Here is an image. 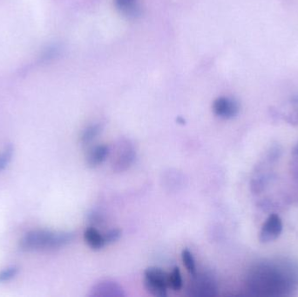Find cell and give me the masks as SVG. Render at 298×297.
<instances>
[{"label":"cell","instance_id":"cell-14","mask_svg":"<svg viewBox=\"0 0 298 297\" xmlns=\"http://www.w3.org/2000/svg\"><path fill=\"white\" fill-rule=\"evenodd\" d=\"M182 259L187 270L191 275H194L196 272V265H195V258H194L193 254L187 249L183 250L182 253Z\"/></svg>","mask_w":298,"mask_h":297},{"label":"cell","instance_id":"cell-2","mask_svg":"<svg viewBox=\"0 0 298 297\" xmlns=\"http://www.w3.org/2000/svg\"><path fill=\"white\" fill-rule=\"evenodd\" d=\"M74 238L75 234L72 232L32 230L20 240L19 247L24 251L59 249L71 243Z\"/></svg>","mask_w":298,"mask_h":297},{"label":"cell","instance_id":"cell-15","mask_svg":"<svg viewBox=\"0 0 298 297\" xmlns=\"http://www.w3.org/2000/svg\"><path fill=\"white\" fill-rule=\"evenodd\" d=\"M136 1L137 0H115V6L120 12L125 14H132L137 9Z\"/></svg>","mask_w":298,"mask_h":297},{"label":"cell","instance_id":"cell-4","mask_svg":"<svg viewBox=\"0 0 298 297\" xmlns=\"http://www.w3.org/2000/svg\"><path fill=\"white\" fill-rule=\"evenodd\" d=\"M136 150L132 141L122 138L119 139L114 146L112 155V168L117 173L127 170L135 162Z\"/></svg>","mask_w":298,"mask_h":297},{"label":"cell","instance_id":"cell-16","mask_svg":"<svg viewBox=\"0 0 298 297\" xmlns=\"http://www.w3.org/2000/svg\"><path fill=\"white\" fill-rule=\"evenodd\" d=\"M18 272H19V269L17 267H10V268L4 269L0 272V283L14 278L18 274Z\"/></svg>","mask_w":298,"mask_h":297},{"label":"cell","instance_id":"cell-13","mask_svg":"<svg viewBox=\"0 0 298 297\" xmlns=\"http://www.w3.org/2000/svg\"><path fill=\"white\" fill-rule=\"evenodd\" d=\"M183 286L182 274L179 268L176 267L169 274V287L175 291L181 290Z\"/></svg>","mask_w":298,"mask_h":297},{"label":"cell","instance_id":"cell-5","mask_svg":"<svg viewBox=\"0 0 298 297\" xmlns=\"http://www.w3.org/2000/svg\"><path fill=\"white\" fill-rule=\"evenodd\" d=\"M144 285L146 289L154 296H166L169 287V274L159 268H148L144 273Z\"/></svg>","mask_w":298,"mask_h":297},{"label":"cell","instance_id":"cell-8","mask_svg":"<svg viewBox=\"0 0 298 297\" xmlns=\"http://www.w3.org/2000/svg\"><path fill=\"white\" fill-rule=\"evenodd\" d=\"M282 231V222L281 218L275 214L270 215L261 229L259 236L261 242L267 243L276 240L279 237Z\"/></svg>","mask_w":298,"mask_h":297},{"label":"cell","instance_id":"cell-3","mask_svg":"<svg viewBox=\"0 0 298 297\" xmlns=\"http://www.w3.org/2000/svg\"><path fill=\"white\" fill-rule=\"evenodd\" d=\"M192 277L187 288V295L192 297H213L217 295L218 284L210 272L196 273Z\"/></svg>","mask_w":298,"mask_h":297},{"label":"cell","instance_id":"cell-1","mask_svg":"<svg viewBox=\"0 0 298 297\" xmlns=\"http://www.w3.org/2000/svg\"><path fill=\"white\" fill-rule=\"evenodd\" d=\"M251 295H290L298 288V263L286 258L264 260L251 267L246 279Z\"/></svg>","mask_w":298,"mask_h":297},{"label":"cell","instance_id":"cell-11","mask_svg":"<svg viewBox=\"0 0 298 297\" xmlns=\"http://www.w3.org/2000/svg\"><path fill=\"white\" fill-rule=\"evenodd\" d=\"M102 129L103 127L101 123L92 124L90 126H88L82 132L81 136H80V141L82 144L88 145L89 143H91L93 140L97 138V136L101 133Z\"/></svg>","mask_w":298,"mask_h":297},{"label":"cell","instance_id":"cell-7","mask_svg":"<svg viewBox=\"0 0 298 297\" xmlns=\"http://www.w3.org/2000/svg\"><path fill=\"white\" fill-rule=\"evenodd\" d=\"M212 109L217 117L229 120L235 118L239 114L240 106L234 98L220 97L213 102Z\"/></svg>","mask_w":298,"mask_h":297},{"label":"cell","instance_id":"cell-10","mask_svg":"<svg viewBox=\"0 0 298 297\" xmlns=\"http://www.w3.org/2000/svg\"><path fill=\"white\" fill-rule=\"evenodd\" d=\"M84 239L88 246L92 250H99L106 246V240L104 238V234L100 233L95 228H88L84 232Z\"/></svg>","mask_w":298,"mask_h":297},{"label":"cell","instance_id":"cell-17","mask_svg":"<svg viewBox=\"0 0 298 297\" xmlns=\"http://www.w3.org/2000/svg\"><path fill=\"white\" fill-rule=\"evenodd\" d=\"M120 236H121V231L117 229V228L111 229V230L108 231L106 234H104V238H105L107 244L115 242L116 240H119Z\"/></svg>","mask_w":298,"mask_h":297},{"label":"cell","instance_id":"cell-9","mask_svg":"<svg viewBox=\"0 0 298 297\" xmlns=\"http://www.w3.org/2000/svg\"><path fill=\"white\" fill-rule=\"evenodd\" d=\"M110 151L111 149L107 145H95L87 155V163L91 168L97 167L107 160Z\"/></svg>","mask_w":298,"mask_h":297},{"label":"cell","instance_id":"cell-6","mask_svg":"<svg viewBox=\"0 0 298 297\" xmlns=\"http://www.w3.org/2000/svg\"><path fill=\"white\" fill-rule=\"evenodd\" d=\"M90 297H123L125 292L121 286L112 280H102L92 286Z\"/></svg>","mask_w":298,"mask_h":297},{"label":"cell","instance_id":"cell-18","mask_svg":"<svg viewBox=\"0 0 298 297\" xmlns=\"http://www.w3.org/2000/svg\"><path fill=\"white\" fill-rule=\"evenodd\" d=\"M292 154L295 156H298V143L295 145V147L292 150Z\"/></svg>","mask_w":298,"mask_h":297},{"label":"cell","instance_id":"cell-12","mask_svg":"<svg viewBox=\"0 0 298 297\" xmlns=\"http://www.w3.org/2000/svg\"><path fill=\"white\" fill-rule=\"evenodd\" d=\"M14 155V146L12 144L7 145L2 152L0 153V172L5 170L13 160Z\"/></svg>","mask_w":298,"mask_h":297}]
</instances>
